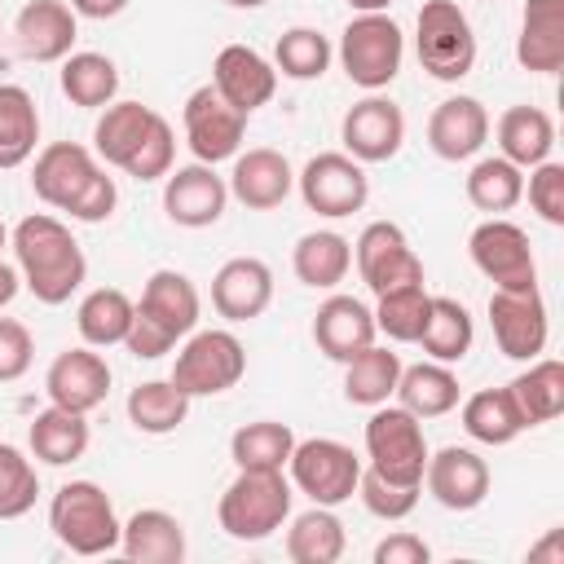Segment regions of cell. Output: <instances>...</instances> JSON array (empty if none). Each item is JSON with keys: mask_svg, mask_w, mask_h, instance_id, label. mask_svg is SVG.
Wrapping results in <instances>:
<instances>
[{"mask_svg": "<svg viewBox=\"0 0 564 564\" xmlns=\"http://www.w3.org/2000/svg\"><path fill=\"white\" fill-rule=\"evenodd\" d=\"M286 471L304 498H313L317 507H339L357 494L361 458L352 454V445H344L335 436H308V441H295Z\"/></svg>", "mask_w": 564, "mask_h": 564, "instance_id": "obj_8", "label": "cell"}, {"mask_svg": "<svg viewBox=\"0 0 564 564\" xmlns=\"http://www.w3.org/2000/svg\"><path fill=\"white\" fill-rule=\"evenodd\" d=\"M427 308H432V295L423 282H414V286H397L388 295H375L370 313H375V330L388 335L392 344H419Z\"/></svg>", "mask_w": 564, "mask_h": 564, "instance_id": "obj_45", "label": "cell"}, {"mask_svg": "<svg viewBox=\"0 0 564 564\" xmlns=\"http://www.w3.org/2000/svg\"><path fill=\"white\" fill-rule=\"evenodd\" d=\"M520 198H524V167H516L502 154H489V159H476L471 163V172H467V203L476 212L502 216Z\"/></svg>", "mask_w": 564, "mask_h": 564, "instance_id": "obj_42", "label": "cell"}, {"mask_svg": "<svg viewBox=\"0 0 564 564\" xmlns=\"http://www.w3.org/2000/svg\"><path fill=\"white\" fill-rule=\"evenodd\" d=\"M401 62H405V35L388 13H357L344 26L339 66L357 88H366V93L388 88L401 75Z\"/></svg>", "mask_w": 564, "mask_h": 564, "instance_id": "obj_4", "label": "cell"}, {"mask_svg": "<svg viewBox=\"0 0 564 564\" xmlns=\"http://www.w3.org/2000/svg\"><path fill=\"white\" fill-rule=\"evenodd\" d=\"M330 57H335V48H330V40L317 26H291L273 44V70H282L295 84L322 79L326 66H330Z\"/></svg>", "mask_w": 564, "mask_h": 564, "instance_id": "obj_44", "label": "cell"}, {"mask_svg": "<svg viewBox=\"0 0 564 564\" xmlns=\"http://www.w3.org/2000/svg\"><path fill=\"white\" fill-rule=\"evenodd\" d=\"M88 441H93L88 414L62 410V405H53V401H48V410H40V414L31 419V427H26L31 454H35L40 463H48V467H70V463H79V458L88 454Z\"/></svg>", "mask_w": 564, "mask_h": 564, "instance_id": "obj_28", "label": "cell"}, {"mask_svg": "<svg viewBox=\"0 0 564 564\" xmlns=\"http://www.w3.org/2000/svg\"><path fill=\"white\" fill-rule=\"evenodd\" d=\"M392 0H348V9H357V13H383Z\"/></svg>", "mask_w": 564, "mask_h": 564, "instance_id": "obj_56", "label": "cell"}, {"mask_svg": "<svg viewBox=\"0 0 564 564\" xmlns=\"http://www.w3.org/2000/svg\"><path fill=\"white\" fill-rule=\"evenodd\" d=\"M414 53H419V66L441 84H458L463 75H471L476 35L467 13L454 0H423L419 26H414Z\"/></svg>", "mask_w": 564, "mask_h": 564, "instance_id": "obj_5", "label": "cell"}, {"mask_svg": "<svg viewBox=\"0 0 564 564\" xmlns=\"http://www.w3.org/2000/svg\"><path fill=\"white\" fill-rule=\"evenodd\" d=\"M485 141H489V110L476 97H463V93L458 97H445L432 110V119H427V145L445 163L476 159Z\"/></svg>", "mask_w": 564, "mask_h": 564, "instance_id": "obj_24", "label": "cell"}, {"mask_svg": "<svg viewBox=\"0 0 564 564\" xmlns=\"http://www.w3.org/2000/svg\"><path fill=\"white\" fill-rule=\"evenodd\" d=\"M427 436H423V419H414L405 405H375L370 423H366V458L379 476L397 480V485H423V467H427Z\"/></svg>", "mask_w": 564, "mask_h": 564, "instance_id": "obj_7", "label": "cell"}, {"mask_svg": "<svg viewBox=\"0 0 564 564\" xmlns=\"http://www.w3.org/2000/svg\"><path fill=\"white\" fill-rule=\"evenodd\" d=\"M97 172H101V163H97V154L88 145H79V141H53L31 163V189H35L40 203L66 212Z\"/></svg>", "mask_w": 564, "mask_h": 564, "instance_id": "obj_19", "label": "cell"}, {"mask_svg": "<svg viewBox=\"0 0 564 564\" xmlns=\"http://www.w3.org/2000/svg\"><path fill=\"white\" fill-rule=\"evenodd\" d=\"M489 326H494V344L502 357L511 361H533L546 348L551 322H546V304L538 286L524 291H494L489 295Z\"/></svg>", "mask_w": 564, "mask_h": 564, "instance_id": "obj_13", "label": "cell"}, {"mask_svg": "<svg viewBox=\"0 0 564 564\" xmlns=\"http://www.w3.org/2000/svg\"><path fill=\"white\" fill-rule=\"evenodd\" d=\"M35 361V339L26 322L0 317V383H18Z\"/></svg>", "mask_w": 564, "mask_h": 564, "instance_id": "obj_50", "label": "cell"}, {"mask_svg": "<svg viewBox=\"0 0 564 564\" xmlns=\"http://www.w3.org/2000/svg\"><path fill=\"white\" fill-rule=\"evenodd\" d=\"M9 247L18 260L22 286L40 304H66L88 278V260H84L75 234L66 229V220H57L48 212L22 216L9 234Z\"/></svg>", "mask_w": 564, "mask_h": 564, "instance_id": "obj_1", "label": "cell"}, {"mask_svg": "<svg viewBox=\"0 0 564 564\" xmlns=\"http://www.w3.org/2000/svg\"><path fill=\"white\" fill-rule=\"evenodd\" d=\"M419 494H423V485H397V480L379 476L375 467H361L357 498H361V507H366L375 520H405V516L419 507Z\"/></svg>", "mask_w": 564, "mask_h": 564, "instance_id": "obj_47", "label": "cell"}, {"mask_svg": "<svg viewBox=\"0 0 564 564\" xmlns=\"http://www.w3.org/2000/svg\"><path fill=\"white\" fill-rule=\"evenodd\" d=\"M225 207H229V185H225V176H216L212 163L194 159V163L163 176V212L172 225L207 229L225 216Z\"/></svg>", "mask_w": 564, "mask_h": 564, "instance_id": "obj_15", "label": "cell"}, {"mask_svg": "<svg viewBox=\"0 0 564 564\" xmlns=\"http://www.w3.org/2000/svg\"><path fill=\"white\" fill-rule=\"evenodd\" d=\"M62 93L70 97V106L84 110H101L119 97V66L106 53H70L62 57Z\"/></svg>", "mask_w": 564, "mask_h": 564, "instance_id": "obj_40", "label": "cell"}, {"mask_svg": "<svg viewBox=\"0 0 564 564\" xmlns=\"http://www.w3.org/2000/svg\"><path fill=\"white\" fill-rule=\"evenodd\" d=\"M48 529L75 555H106L119 546L123 520L97 480H66L48 502Z\"/></svg>", "mask_w": 564, "mask_h": 564, "instance_id": "obj_3", "label": "cell"}, {"mask_svg": "<svg viewBox=\"0 0 564 564\" xmlns=\"http://www.w3.org/2000/svg\"><path fill=\"white\" fill-rule=\"evenodd\" d=\"M375 313L357 295H326L313 313V344L330 361H352L361 348L375 344Z\"/></svg>", "mask_w": 564, "mask_h": 564, "instance_id": "obj_23", "label": "cell"}, {"mask_svg": "<svg viewBox=\"0 0 564 564\" xmlns=\"http://www.w3.org/2000/svg\"><path fill=\"white\" fill-rule=\"evenodd\" d=\"M397 379H401V357L392 348H361L352 361H344V401L348 405H383L392 401L397 392Z\"/></svg>", "mask_w": 564, "mask_h": 564, "instance_id": "obj_37", "label": "cell"}, {"mask_svg": "<svg viewBox=\"0 0 564 564\" xmlns=\"http://www.w3.org/2000/svg\"><path fill=\"white\" fill-rule=\"evenodd\" d=\"M295 449V432L278 419H256V423H242L234 436H229V458L234 467H260V471H282L286 458Z\"/></svg>", "mask_w": 564, "mask_h": 564, "instance_id": "obj_43", "label": "cell"}, {"mask_svg": "<svg viewBox=\"0 0 564 564\" xmlns=\"http://www.w3.org/2000/svg\"><path fill=\"white\" fill-rule=\"evenodd\" d=\"M75 18H93V22H106V18H119L128 9V0H70Z\"/></svg>", "mask_w": 564, "mask_h": 564, "instance_id": "obj_54", "label": "cell"}, {"mask_svg": "<svg viewBox=\"0 0 564 564\" xmlns=\"http://www.w3.org/2000/svg\"><path fill=\"white\" fill-rule=\"evenodd\" d=\"M212 88L251 119V110L269 106V97L278 93V70L251 44H225L212 62Z\"/></svg>", "mask_w": 564, "mask_h": 564, "instance_id": "obj_18", "label": "cell"}, {"mask_svg": "<svg viewBox=\"0 0 564 564\" xmlns=\"http://www.w3.org/2000/svg\"><path fill=\"white\" fill-rule=\"evenodd\" d=\"M18 291H22V273H18V264L0 260V308H9V304L18 300Z\"/></svg>", "mask_w": 564, "mask_h": 564, "instance_id": "obj_55", "label": "cell"}, {"mask_svg": "<svg viewBox=\"0 0 564 564\" xmlns=\"http://www.w3.org/2000/svg\"><path fill=\"white\" fill-rule=\"evenodd\" d=\"M392 397L414 419H441V414H449L463 401V388H458L454 366L427 357L419 366H401V379H397V392Z\"/></svg>", "mask_w": 564, "mask_h": 564, "instance_id": "obj_29", "label": "cell"}, {"mask_svg": "<svg viewBox=\"0 0 564 564\" xmlns=\"http://www.w3.org/2000/svg\"><path fill=\"white\" fill-rule=\"evenodd\" d=\"M44 392L53 405L75 410V414H93L106 397H110V366L97 348H66L48 361L44 370Z\"/></svg>", "mask_w": 564, "mask_h": 564, "instance_id": "obj_17", "label": "cell"}, {"mask_svg": "<svg viewBox=\"0 0 564 564\" xmlns=\"http://www.w3.org/2000/svg\"><path fill=\"white\" fill-rule=\"evenodd\" d=\"M529 555H555V560H560V533H551V538H546L538 551H529Z\"/></svg>", "mask_w": 564, "mask_h": 564, "instance_id": "obj_57", "label": "cell"}, {"mask_svg": "<svg viewBox=\"0 0 564 564\" xmlns=\"http://www.w3.org/2000/svg\"><path fill=\"white\" fill-rule=\"evenodd\" d=\"M40 141V110L22 84H0V172L22 167Z\"/></svg>", "mask_w": 564, "mask_h": 564, "instance_id": "obj_36", "label": "cell"}, {"mask_svg": "<svg viewBox=\"0 0 564 564\" xmlns=\"http://www.w3.org/2000/svg\"><path fill=\"white\" fill-rule=\"evenodd\" d=\"M432 560V546L419 538V533H388L379 546H375V564H427Z\"/></svg>", "mask_w": 564, "mask_h": 564, "instance_id": "obj_53", "label": "cell"}, {"mask_svg": "<svg viewBox=\"0 0 564 564\" xmlns=\"http://www.w3.org/2000/svg\"><path fill=\"white\" fill-rule=\"evenodd\" d=\"M247 375V348L234 330H189L185 348L176 352L172 383L194 401V397H220Z\"/></svg>", "mask_w": 564, "mask_h": 564, "instance_id": "obj_6", "label": "cell"}, {"mask_svg": "<svg viewBox=\"0 0 564 564\" xmlns=\"http://www.w3.org/2000/svg\"><path fill=\"white\" fill-rule=\"evenodd\" d=\"M348 546V533H344V520L335 516V507H308L291 520L286 529V555L295 564H335Z\"/></svg>", "mask_w": 564, "mask_h": 564, "instance_id": "obj_35", "label": "cell"}, {"mask_svg": "<svg viewBox=\"0 0 564 564\" xmlns=\"http://www.w3.org/2000/svg\"><path fill=\"white\" fill-rule=\"evenodd\" d=\"M471 264L494 282V291H524L538 286V260H533V242L516 220L489 216L471 229L467 238Z\"/></svg>", "mask_w": 564, "mask_h": 564, "instance_id": "obj_10", "label": "cell"}, {"mask_svg": "<svg viewBox=\"0 0 564 564\" xmlns=\"http://www.w3.org/2000/svg\"><path fill=\"white\" fill-rule=\"evenodd\" d=\"M352 264L361 273V282L370 286V295H388L397 286H414L423 282V260L414 256L410 238L401 225L392 220H370L357 242H352Z\"/></svg>", "mask_w": 564, "mask_h": 564, "instance_id": "obj_11", "label": "cell"}, {"mask_svg": "<svg viewBox=\"0 0 564 564\" xmlns=\"http://www.w3.org/2000/svg\"><path fill=\"white\" fill-rule=\"evenodd\" d=\"M516 62L533 75H555L564 66V0H524Z\"/></svg>", "mask_w": 564, "mask_h": 564, "instance_id": "obj_27", "label": "cell"}, {"mask_svg": "<svg viewBox=\"0 0 564 564\" xmlns=\"http://www.w3.org/2000/svg\"><path fill=\"white\" fill-rule=\"evenodd\" d=\"M181 123H185V141L194 150L198 163H225L242 150V137H247V115L234 110L212 84L194 88L185 97V110H181Z\"/></svg>", "mask_w": 564, "mask_h": 564, "instance_id": "obj_12", "label": "cell"}, {"mask_svg": "<svg viewBox=\"0 0 564 564\" xmlns=\"http://www.w3.org/2000/svg\"><path fill=\"white\" fill-rule=\"evenodd\" d=\"M471 339H476V326H471L467 304H458L454 295H432V308H427L419 348H423L432 361L458 366V361L471 352Z\"/></svg>", "mask_w": 564, "mask_h": 564, "instance_id": "obj_34", "label": "cell"}, {"mask_svg": "<svg viewBox=\"0 0 564 564\" xmlns=\"http://www.w3.org/2000/svg\"><path fill=\"white\" fill-rule=\"evenodd\" d=\"M494 137H498V154L529 172L533 163L551 159L555 123H551V115H546L542 106H507V110L498 115Z\"/></svg>", "mask_w": 564, "mask_h": 564, "instance_id": "obj_31", "label": "cell"}, {"mask_svg": "<svg viewBox=\"0 0 564 564\" xmlns=\"http://www.w3.org/2000/svg\"><path fill=\"white\" fill-rule=\"evenodd\" d=\"M524 194H529V207L546 225H564V163H555V159L533 163L529 181H524Z\"/></svg>", "mask_w": 564, "mask_h": 564, "instance_id": "obj_49", "label": "cell"}, {"mask_svg": "<svg viewBox=\"0 0 564 564\" xmlns=\"http://www.w3.org/2000/svg\"><path fill=\"white\" fill-rule=\"evenodd\" d=\"M291 480L282 471L238 467L216 502V520L234 542H264L291 520Z\"/></svg>", "mask_w": 564, "mask_h": 564, "instance_id": "obj_2", "label": "cell"}, {"mask_svg": "<svg viewBox=\"0 0 564 564\" xmlns=\"http://www.w3.org/2000/svg\"><path fill=\"white\" fill-rule=\"evenodd\" d=\"M463 427H467L471 441L498 449V445H511L524 432V419H520L507 388H480L463 401Z\"/></svg>", "mask_w": 564, "mask_h": 564, "instance_id": "obj_39", "label": "cell"}, {"mask_svg": "<svg viewBox=\"0 0 564 564\" xmlns=\"http://www.w3.org/2000/svg\"><path fill=\"white\" fill-rule=\"evenodd\" d=\"M295 185H300L304 207L317 212V216H326V220H344V216L361 212L366 198H370V176H366V167H361L352 154H344V150H322V154H313V159L304 163V172L295 176Z\"/></svg>", "mask_w": 564, "mask_h": 564, "instance_id": "obj_9", "label": "cell"}, {"mask_svg": "<svg viewBox=\"0 0 564 564\" xmlns=\"http://www.w3.org/2000/svg\"><path fill=\"white\" fill-rule=\"evenodd\" d=\"M79 35L75 9L66 0H26L13 18V44L26 62H62L70 57Z\"/></svg>", "mask_w": 564, "mask_h": 564, "instance_id": "obj_20", "label": "cell"}, {"mask_svg": "<svg viewBox=\"0 0 564 564\" xmlns=\"http://www.w3.org/2000/svg\"><path fill=\"white\" fill-rule=\"evenodd\" d=\"M273 304V269L256 256H234L212 278V308L225 322H256Z\"/></svg>", "mask_w": 564, "mask_h": 564, "instance_id": "obj_21", "label": "cell"}, {"mask_svg": "<svg viewBox=\"0 0 564 564\" xmlns=\"http://www.w3.org/2000/svg\"><path fill=\"white\" fill-rule=\"evenodd\" d=\"M291 269H295V278H300L304 286H313V291H335V286L348 278V269H352V242H348L344 234H335V229H313V234H304V238L295 242Z\"/></svg>", "mask_w": 564, "mask_h": 564, "instance_id": "obj_33", "label": "cell"}, {"mask_svg": "<svg viewBox=\"0 0 564 564\" xmlns=\"http://www.w3.org/2000/svg\"><path fill=\"white\" fill-rule=\"evenodd\" d=\"M225 4H234V9H260V4H269V0H225Z\"/></svg>", "mask_w": 564, "mask_h": 564, "instance_id": "obj_58", "label": "cell"}, {"mask_svg": "<svg viewBox=\"0 0 564 564\" xmlns=\"http://www.w3.org/2000/svg\"><path fill=\"white\" fill-rule=\"evenodd\" d=\"M123 348H128L132 357H141V361H154V357L172 352V348H176V339H172L163 326H154L150 317H141V313H137V304H132V322H128Z\"/></svg>", "mask_w": 564, "mask_h": 564, "instance_id": "obj_52", "label": "cell"}, {"mask_svg": "<svg viewBox=\"0 0 564 564\" xmlns=\"http://www.w3.org/2000/svg\"><path fill=\"white\" fill-rule=\"evenodd\" d=\"M172 159H176V132H172V123L159 115V119L150 123V132L141 137V145L132 150V159L123 163V172L137 176V181H163V176L172 172Z\"/></svg>", "mask_w": 564, "mask_h": 564, "instance_id": "obj_48", "label": "cell"}, {"mask_svg": "<svg viewBox=\"0 0 564 564\" xmlns=\"http://www.w3.org/2000/svg\"><path fill=\"white\" fill-rule=\"evenodd\" d=\"M9 247V229H4V220H0V251Z\"/></svg>", "mask_w": 564, "mask_h": 564, "instance_id": "obj_59", "label": "cell"}, {"mask_svg": "<svg viewBox=\"0 0 564 564\" xmlns=\"http://www.w3.org/2000/svg\"><path fill=\"white\" fill-rule=\"evenodd\" d=\"M229 198H238L251 212H273L286 203V194L295 189V172L286 163L282 150L256 145L247 154H234V172H229Z\"/></svg>", "mask_w": 564, "mask_h": 564, "instance_id": "obj_22", "label": "cell"}, {"mask_svg": "<svg viewBox=\"0 0 564 564\" xmlns=\"http://www.w3.org/2000/svg\"><path fill=\"white\" fill-rule=\"evenodd\" d=\"M115 203H119V189H115V176H106V167L84 185V194L66 207V216L70 220H84V225H101V220H110V212H115Z\"/></svg>", "mask_w": 564, "mask_h": 564, "instance_id": "obj_51", "label": "cell"}, {"mask_svg": "<svg viewBox=\"0 0 564 564\" xmlns=\"http://www.w3.org/2000/svg\"><path fill=\"white\" fill-rule=\"evenodd\" d=\"M524 427H542L551 419L564 414V361L555 357H533L529 370H520L511 383H507Z\"/></svg>", "mask_w": 564, "mask_h": 564, "instance_id": "obj_32", "label": "cell"}, {"mask_svg": "<svg viewBox=\"0 0 564 564\" xmlns=\"http://www.w3.org/2000/svg\"><path fill=\"white\" fill-rule=\"evenodd\" d=\"M137 313L150 317L154 326H163L172 339H185L189 330H198V313H203V300H198V286L176 273V269H154L145 278V291L137 300Z\"/></svg>", "mask_w": 564, "mask_h": 564, "instance_id": "obj_25", "label": "cell"}, {"mask_svg": "<svg viewBox=\"0 0 564 564\" xmlns=\"http://www.w3.org/2000/svg\"><path fill=\"white\" fill-rule=\"evenodd\" d=\"M119 551L132 560V564H181L189 542H185V524L163 511V507H141L123 520V533H119Z\"/></svg>", "mask_w": 564, "mask_h": 564, "instance_id": "obj_26", "label": "cell"}, {"mask_svg": "<svg viewBox=\"0 0 564 564\" xmlns=\"http://www.w3.org/2000/svg\"><path fill=\"white\" fill-rule=\"evenodd\" d=\"M423 485L427 494L445 507V511H476L485 498H489V463L467 449V445H445L436 454H427V467H423Z\"/></svg>", "mask_w": 564, "mask_h": 564, "instance_id": "obj_16", "label": "cell"}, {"mask_svg": "<svg viewBox=\"0 0 564 564\" xmlns=\"http://www.w3.org/2000/svg\"><path fill=\"white\" fill-rule=\"evenodd\" d=\"M35 498H40L35 463L18 445L0 441V520H22L35 507Z\"/></svg>", "mask_w": 564, "mask_h": 564, "instance_id": "obj_46", "label": "cell"}, {"mask_svg": "<svg viewBox=\"0 0 564 564\" xmlns=\"http://www.w3.org/2000/svg\"><path fill=\"white\" fill-rule=\"evenodd\" d=\"M128 322H132V300L119 286H97L75 308V326H79V339L88 348H115V344H123Z\"/></svg>", "mask_w": 564, "mask_h": 564, "instance_id": "obj_41", "label": "cell"}, {"mask_svg": "<svg viewBox=\"0 0 564 564\" xmlns=\"http://www.w3.org/2000/svg\"><path fill=\"white\" fill-rule=\"evenodd\" d=\"M339 141H344V154H352L357 163H388L405 145V115L392 97L370 93L344 110Z\"/></svg>", "mask_w": 564, "mask_h": 564, "instance_id": "obj_14", "label": "cell"}, {"mask_svg": "<svg viewBox=\"0 0 564 564\" xmlns=\"http://www.w3.org/2000/svg\"><path fill=\"white\" fill-rule=\"evenodd\" d=\"M189 419V397L172 379H145L128 392V423L145 436H167Z\"/></svg>", "mask_w": 564, "mask_h": 564, "instance_id": "obj_38", "label": "cell"}, {"mask_svg": "<svg viewBox=\"0 0 564 564\" xmlns=\"http://www.w3.org/2000/svg\"><path fill=\"white\" fill-rule=\"evenodd\" d=\"M154 119H159V110L141 106V101H110V106H101V115L93 123V154L123 172V163L132 159V150L141 145V137L150 132Z\"/></svg>", "mask_w": 564, "mask_h": 564, "instance_id": "obj_30", "label": "cell"}]
</instances>
